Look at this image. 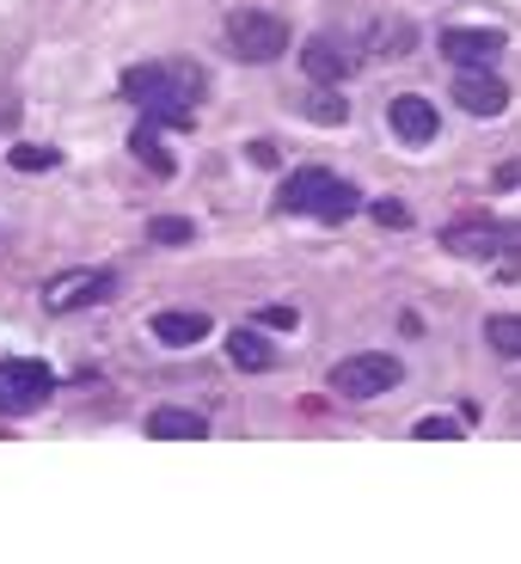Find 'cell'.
Here are the masks:
<instances>
[{"instance_id":"cell-1","label":"cell","mask_w":521,"mask_h":564,"mask_svg":"<svg viewBox=\"0 0 521 564\" xmlns=\"http://www.w3.org/2000/svg\"><path fill=\"white\" fill-rule=\"evenodd\" d=\"M123 99L160 129H191L203 105V68L197 62H135L123 68Z\"/></svg>"},{"instance_id":"cell-2","label":"cell","mask_w":521,"mask_h":564,"mask_svg":"<svg viewBox=\"0 0 521 564\" xmlns=\"http://www.w3.org/2000/svg\"><path fill=\"white\" fill-rule=\"evenodd\" d=\"M276 209H282V215H319V221H344V215L362 209V197H356V184L338 178V172L301 166L295 178L276 191Z\"/></svg>"},{"instance_id":"cell-3","label":"cell","mask_w":521,"mask_h":564,"mask_svg":"<svg viewBox=\"0 0 521 564\" xmlns=\"http://www.w3.org/2000/svg\"><path fill=\"white\" fill-rule=\"evenodd\" d=\"M221 43H227L234 62L264 68V62H276L282 50H289V25H282L276 13H264V7H234V13L221 19Z\"/></svg>"},{"instance_id":"cell-4","label":"cell","mask_w":521,"mask_h":564,"mask_svg":"<svg viewBox=\"0 0 521 564\" xmlns=\"http://www.w3.org/2000/svg\"><path fill=\"white\" fill-rule=\"evenodd\" d=\"M325 381H332L338 399H381V393H393V387L405 381V362H399V356H381V350H362V356L332 362Z\"/></svg>"},{"instance_id":"cell-5","label":"cell","mask_w":521,"mask_h":564,"mask_svg":"<svg viewBox=\"0 0 521 564\" xmlns=\"http://www.w3.org/2000/svg\"><path fill=\"white\" fill-rule=\"evenodd\" d=\"M442 246L454 258H521V221H454Z\"/></svg>"},{"instance_id":"cell-6","label":"cell","mask_w":521,"mask_h":564,"mask_svg":"<svg viewBox=\"0 0 521 564\" xmlns=\"http://www.w3.org/2000/svg\"><path fill=\"white\" fill-rule=\"evenodd\" d=\"M301 68H307L313 86H338L362 68V50H356L350 37H338V31H319V37H307V50H301Z\"/></svg>"},{"instance_id":"cell-7","label":"cell","mask_w":521,"mask_h":564,"mask_svg":"<svg viewBox=\"0 0 521 564\" xmlns=\"http://www.w3.org/2000/svg\"><path fill=\"white\" fill-rule=\"evenodd\" d=\"M50 393H56V375L43 362H0V411H7V417L37 411Z\"/></svg>"},{"instance_id":"cell-8","label":"cell","mask_w":521,"mask_h":564,"mask_svg":"<svg viewBox=\"0 0 521 564\" xmlns=\"http://www.w3.org/2000/svg\"><path fill=\"white\" fill-rule=\"evenodd\" d=\"M111 270H62L56 282H43V307L50 313H74V307H93V301L111 295Z\"/></svg>"},{"instance_id":"cell-9","label":"cell","mask_w":521,"mask_h":564,"mask_svg":"<svg viewBox=\"0 0 521 564\" xmlns=\"http://www.w3.org/2000/svg\"><path fill=\"white\" fill-rule=\"evenodd\" d=\"M387 123H393V135L405 141V148H430V141L442 135V117L423 93H399V99L387 105Z\"/></svg>"},{"instance_id":"cell-10","label":"cell","mask_w":521,"mask_h":564,"mask_svg":"<svg viewBox=\"0 0 521 564\" xmlns=\"http://www.w3.org/2000/svg\"><path fill=\"white\" fill-rule=\"evenodd\" d=\"M442 56L460 62V68H485V62L503 56V31H491V25H448L442 31Z\"/></svg>"},{"instance_id":"cell-11","label":"cell","mask_w":521,"mask_h":564,"mask_svg":"<svg viewBox=\"0 0 521 564\" xmlns=\"http://www.w3.org/2000/svg\"><path fill=\"white\" fill-rule=\"evenodd\" d=\"M454 105L473 117H503L509 111V86L497 80L491 68H460V80H454Z\"/></svg>"},{"instance_id":"cell-12","label":"cell","mask_w":521,"mask_h":564,"mask_svg":"<svg viewBox=\"0 0 521 564\" xmlns=\"http://www.w3.org/2000/svg\"><path fill=\"white\" fill-rule=\"evenodd\" d=\"M227 362L246 368V375H270V368H276V344H270L264 332H252V325H234V332H227Z\"/></svg>"},{"instance_id":"cell-13","label":"cell","mask_w":521,"mask_h":564,"mask_svg":"<svg viewBox=\"0 0 521 564\" xmlns=\"http://www.w3.org/2000/svg\"><path fill=\"white\" fill-rule=\"evenodd\" d=\"M148 436L154 442H203L209 423H203L197 411H184V405H160L154 417H148Z\"/></svg>"},{"instance_id":"cell-14","label":"cell","mask_w":521,"mask_h":564,"mask_svg":"<svg viewBox=\"0 0 521 564\" xmlns=\"http://www.w3.org/2000/svg\"><path fill=\"white\" fill-rule=\"evenodd\" d=\"M215 325H209V313H160L154 319V338L166 344V350H191V344H203Z\"/></svg>"},{"instance_id":"cell-15","label":"cell","mask_w":521,"mask_h":564,"mask_svg":"<svg viewBox=\"0 0 521 564\" xmlns=\"http://www.w3.org/2000/svg\"><path fill=\"white\" fill-rule=\"evenodd\" d=\"M129 154L154 172V178H172V166H178V160L166 154V141H160V123H141L135 135H129Z\"/></svg>"},{"instance_id":"cell-16","label":"cell","mask_w":521,"mask_h":564,"mask_svg":"<svg viewBox=\"0 0 521 564\" xmlns=\"http://www.w3.org/2000/svg\"><path fill=\"white\" fill-rule=\"evenodd\" d=\"M485 338L497 356H521V313H491L485 319Z\"/></svg>"},{"instance_id":"cell-17","label":"cell","mask_w":521,"mask_h":564,"mask_svg":"<svg viewBox=\"0 0 521 564\" xmlns=\"http://www.w3.org/2000/svg\"><path fill=\"white\" fill-rule=\"evenodd\" d=\"M148 240L154 246H191L197 240V227L184 221V215H154V221H148Z\"/></svg>"},{"instance_id":"cell-18","label":"cell","mask_w":521,"mask_h":564,"mask_svg":"<svg viewBox=\"0 0 521 564\" xmlns=\"http://www.w3.org/2000/svg\"><path fill=\"white\" fill-rule=\"evenodd\" d=\"M411 436H417V442H460L466 430L454 417H442V411H423V417L411 423Z\"/></svg>"},{"instance_id":"cell-19","label":"cell","mask_w":521,"mask_h":564,"mask_svg":"<svg viewBox=\"0 0 521 564\" xmlns=\"http://www.w3.org/2000/svg\"><path fill=\"white\" fill-rule=\"evenodd\" d=\"M307 117H313V123H344L350 105H344V93H325V86H319V93L307 99Z\"/></svg>"},{"instance_id":"cell-20","label":"cell","mask_w":521,"mask_h":564,"mask_svg":"<svg viewBox=\"0 0 521 564\" xmlns=\"http://www.w3.org/2000/svg\"><path fill=\"white\" fill-rule=\"evenodd\" d=\"M7 166L13 172H50L56 166V148H25V141H19L13 154H7Z\"/></svg>"},{"instance_id":"cell-21","label":"cell","mask_w":521,"mask_h":564,"mask_svg":"<svg viewBox=\"0 0 521 564\" xmlns=\"http://www.w3.org/2000/svg\"><path fill=\"white\" fill-rule=\"evenodd\" d=\"M258 325H276V332H295L301 313L289 307V301H276V307H258Z\"/></svg>"},{"instance_id":"cell-22","label":"cell","mask_w":521,"mask_h":564,"mask_svg":"<svg viewBox=\"0 0 521 564\" xmlns=\"http://www.w3.org/2000/svg\"><path fill=\"white\" fill-rule=\"evenodd\" d=\"M368 215H375L381 227H405V221H411V209H405V203H375Z\"/></svg>"}]
</instances>
